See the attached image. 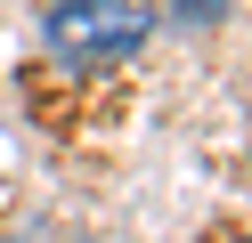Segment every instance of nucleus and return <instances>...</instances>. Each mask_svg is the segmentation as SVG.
I'll list each match as a JSON object with an SVG mask.
<instances>
[{
    "label": "nucleus",
    "mask_w": 252,
    "mask_h": 243,
    "mask_svg": "<svg viewBox=\"0 0 252 243\" xmlns=\"http://www.w3.org/2000/svg\"><path fill=\"white\" fill-rule=\"evenodd\" d=\"M41 32H49L57 65L106 73V65H122L155 32V8L147 0H49V8H41Z\"/></svg>",
    "instance_id": "f257e3e1"
},
{
    "label": "nucleus",
    "mask_w": 252,
    "mask_h": 243,
    "mask_svg": "<svg viewBox=\"0 0 252 243\" xmlns=\"http://www.w3.org/2000/svg\"><path fill=\"white\" fill-rule=\"evenodd\" d=\"M220 16H228V0H171V25H187V32L220 25Z\"/></svg>",
    "instance_id": "f03ea898"
}]
</instances>
